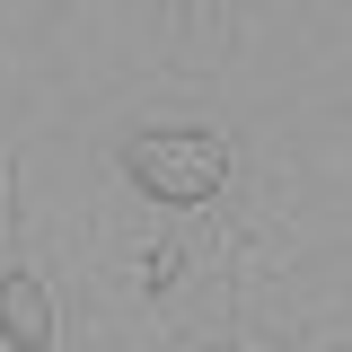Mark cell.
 <instances>
[{"instance_id":"1","label":"cell","mask_w":352,"mask_h":352,"mask_svg":"<svg viewBox=\"0 0 352 352\" xmlns=\"http://www.w3.org/2000/svg\"><path fill=\"white\" fill-rule=\"evenodd\" d=\"M124 176L150 194V203H212L220 185H229V141L203 124H150L124 141Z\"/></svg>"},{"instance_id":"2","label":"cell","mask_w":352,"mask_h":352,"mask_svg":"<svg viewBox=\"0 0 352 352\" xmlns=\"http://www.w3.org/2000/svg\"><path fill=\"white\" fill-rule=\"evenodd\" d=\"M0 335L18 352H44L53 344V291L36 273H0Z\"/></svg>"}]
</instances>
